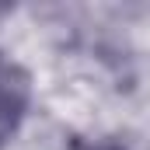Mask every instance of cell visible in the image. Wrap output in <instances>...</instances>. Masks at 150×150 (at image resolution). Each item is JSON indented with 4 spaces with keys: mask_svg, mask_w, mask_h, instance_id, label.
<instances>
[{
    "mask_svg": "<svg viewBox=\"0 0 150 150\" xmlns=\"http://www.w3.org/2000/svg\"><path fill=\"white\" fill-rule=\"evenodd\" d=\"M28 101H32L28 74L0 52V143L14 136V129L28 112Z\"/></svg>",
    "mask_w": 150,
    "mask_h": 150,
    "instance_id": "cell-1",
    "label": "cell"
}]
</instances>
